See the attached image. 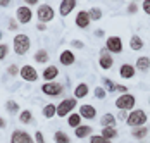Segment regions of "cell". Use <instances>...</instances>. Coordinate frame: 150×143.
<instances>
[{
  "label": "cell",
  "instance_id": "cell-43",
  "mask_svg": "<svg viewBox=\"0 0 150 143\" xmlns=\"http://www.w3.org/2000/svg\"><path fill=\"white\" fill-rule=\"evenodd\" d=\"M36 28L40 29V31H45V29H47V26L43 24V23H38V26H36Z\"/></svg>",
  "mask_w": 150,
  "mask_h": 143
},
{
  "label": "cell",
  "instance_id": "cell-44",
  "mask_svg": "<svg viewBox=\"0 0 150 143\" xmlns=\"http://www.w3.org/2000/svg\"><path fill=\"white\" fill-rule=\"evenodd\" d=\"M9 4H11V2H9V0H0V5H2V7H7V5H9Z\"/></svg>",
  "mask_w": 150,
  "mask_h": 143
},
{
  "label": "cell",
  "instance_id": "cell-24",
  "mask_svg": "<svg viewBox=\"0 0 150 143\" xmlns=\"http://www.w3.org/2000/svg\"><path fill=\"white\" fill-rule=\"evenodd\" d=\"M129 47H131V50H142V48H143V40H142L140 36L133 35L131 40H129Z\"/></svg>",
  "mask_w": 150,
  "mask_h": 143
},
{
  "label": "cell",
  "instance_id": "cell-39",
  "mask_svg": "<svg viewBox=\"0 0 150 143\" xmlns=\"http://www.w3.org/2000/svg\"><path fill=\"white\" fill-rule=\"evenodd\" d=\"M35 138H36V143H45V140H43V133H42V131H36V133H35Z\"/></svg>",
  "mask_w": 150,
  "mask_h": 143
},
{
  "label": "cell",
  "instance_id": "cell-14",
  "mask_svg": "<svg viewBox=\"0 0 150 143\" xmlns=\"http://www.w3.org/2000/svg\"><path fill=\"white\" fill-rule=\"evenodd\" d=\"M79 115L85 117V119H95L97 109H95L93 105H90V103H85V105H81V109H79Z\"/></svg>",
  "mask_w": 150,
  "mask_h": 143
},
{
  "label": "cell",
  "instance_id": "cell-32",
  "mask_svg": "<svg viewBox=\"0 0 150 143\" xmlns=\"http://www.w3.org/2000/svg\"><path fill=\"white\" fill-rule=\"evenodd\" d=\"M5 107H7V110L11 112V114H16L17 110H19V105L16 103V102H12V100H9L7 103H5Z\"/></svg>",
  "mask_w": 150,
  "mask_h": 143
},
{
  "label": "cell",
  "instance_id": "cell-31",
  "mask_svg": "<svg viewBox=\"0 0 150 143\" xmlns=\"http://www.w3.org/2000/svg\"><path fill=\"white\" fill-rule=\"evenodd\" d=\"M93 93H95V97H97L98 100H104L105 97H107V91H105L102 86H97V88L93 90Z\"/></svg>",
  "mask_w": 150,
  "mask_h": 143
},
{
  "label": "cell",
  "instance_id": "cell-7",
  "mask_svg": "<svg viewBox=\"0 0 150 143\" xmlns=\"http://www.w3.org/2000/svg\"><path fill=\"white\" fill-rule=\"evenodd\" d=\"M105 48L112 54H121L122 52V40L119 36H109L105 42Z\"/></svg>",
  "mask_w": 150,
  "mask_h": 143
},
{
  "label": "cell",
  "instance_id": "cell-34",
  "mask_svg": "<svg viewBox=\"0 0 150 143\" xmlns=\"http://www.w3.org/2000/svg\"><path fill=\"white\" fill-rule=\"evenodd\" d=\"M90 143H110V142L105 140L102 135H95V136H91L90 138Z\"/></svg>",
  "mask_w": 150,
  "mask_h": 143
},
{
  "label": "cell",
  "instance_id": "cell-38",
  "mask_svg": "<svg viewBox=\"0 0 150 143\" xmlns=\"http://www.w3.org/2000/svg\"><path fill=\"white\" fill-rule=\"evenodd\" d=\"M143 11H145V14L147 16H150V0H143Z\"/></svg>",
  "mask_w": 150,
  "mask_h": 143
},
{
  "label": "cell",
  "instance_id": "cell-2",
  "mask_svg": "<svg viewBox=\"0 0 150 143\" xmlns=\"http://www.w3.org/2000/svg\"><path fill=\"white\" fill-rule=\"evenodd\" d=\"M31 47V42L28 35H16L14 38V52L17 55H24Z\"/></svg>",
  "mask_w": 150,
  "mask_h": 143
},
{
  "label": "cell",
  "instance_id": "cell-35",
  "mask_svg": "<svg viewBox=\"0 0 150 143\" xmlns=\"http://www.w3.org/2000/svg\"><path fill=\"white\" fill-rule=\"evenodd\" d=\"M136 12H138V4L136 2H131L128 5V14H136Z\"/></svg>",
  "mask_w": 150,
  "mask_h": 143
},
{
  "label": "cell",
  "instance_id": "cell-12",
  "mask_svg": "<svg viewBox=\"0 0 150 143\" xmlns=\"http://www.w3.org/2000/svg\"><path fill=\"white\" fill-rule=\"evenodd\" d=\"M98 66L102 67V69H110L112 66H114V59L110 57L109 54H107V48H104L102 52H100V60H98Z\"/></svg>",
  "mask_w": 150,
  "mask_h": 143
},
{
  "label": "cell",
  "instance_id": "cell-3",
  "mask_svg": "<svg viewBox=\"0 0 150 143\" xmlns=\"http://www.w3.org/2000/svg\"><path fill=\"white\" fill-rule=\"evenodd\" d=\"M135 103H136V98L131 95V93H124V95L117 97L116 107H117L119 110H131V109L135 107Z\"/></svg>",
  "mask_w": 150,
  "mask_h": 143
},
{
  "label": "cell",
  "instance_id": "cell-20",
  "mask_svg": "<svg viewBox=\"0 0 150 143\" xmlns=\"http://www.w3.org/2000/svg\"><path fill=\"white\" fill-rule=\"evenodd\" d=\"M88 95V85L86 83H79L74 88V98H85Z\"/></svg>",
  "mask_w": 150,
  "mask_h": 143
},
{
  "label": "cell",
  "instance_id": "cell-16",
  "mask_svg": "<svg viewBox=\"0 0 150 143\" xmlns=\"http://www.w3.org/2000/svg\"><path fill=\"white\" fill-rule=\"evenodd\" d=\"M59 59H60V64H62V66H73L74 60H76L74 54H73L71 50H64V52L60 54Z\"/></svg>",
  "mask_w": 150,
  "mask_h": 143
},
{
  "label": "cell",
  "instance_id": "cell-46",
  "mask_svg": "<svg viewBox=\"0 0 150 143\" xmlns=\"http://www.w3.org/2000/svg\"><path fill=\"white\" fill-rule=\"evenodd\" d=\"M4 128H5V121L0 117V129H4Z\"/></svg>",
  "mask_w": 150,
  "mask_h": 143
},
{
  "label": "cell",
  "instance_id": "cell-25",
  "mask_svg": "<svg viewBox=\"0 0 150 143\" xmlns=\"http://www.w3.org/2000/svg\"><path fill=\"white\" fill-rule=\"evenodd\" d=\"M55 114H57V105H54V103H48V105H45V109H43V115H45L47 119L54 117Z\"/></svg>",
  "mask_w": 150,
  "mask_h": 143
},
{
  "label": "cell",
  "instance_id": "cell-18",
  "mask_svg": "<svg viewBox=\"0 0 150 143\" xmlns=\"http://www.w3.org/2000/svg\"><path fill=\"white\" fill-rule=\"evenodd\" d=\"M57 76H59V69L55 66H48L45 71H43V79L45 81H54Z\"/></svg>",
  "mask_w": 150,
  "mask_h": 143
},
{
  "label": "cell",
  "instance_id": "cell-10",
  "mask_svg": "<svg viewBox=\"0 0 150 143\" xmlns=\"http://www.w3.org/2000/svg\"><path fill=\"white\" fill-rule=\"evenodd\" d=\"M11 143H33V140H31V136L26 131L17 129V131L12 133V136H11Z\"/></svg>",
  "mask_w": 150,
  "mask_h": 143
},
{
  "label": "cell",
  "instance_id": "cell-4",
  "mask_svg": "<svg viewBox=\"0 0 150 143\" xmlns=\"http://www.w3.org/2000/svg\"><path fill=\"white\" fill-rule=\"evenodd\" d=\"M36 16H38V21L45 24V23H48V21H54V16H55V12H54V9H52L50 5L43 4V5H40V7H38Z\"/></svg>",
  "mask_w": 150,
  "mask_h": 143
},
{
  "label": "cell",
  "instance_id": "cell-40",
  "mask_svg": "<svg viewBox=\"0 0 150 143\" xmlns=\"http://www.w3.org/2000/svg\"><path fill=\"white\" fill-rule=\"evenodd\" d=\"M117 117H119L121 121H126V119H128V112H126V110H119Z\"/></svg>",
  "mask_w": 150,
  "mask_h": 143
},
{
  "label": "cell",
  "instance_id": "cell-5",
  "mask_svg": "<svg viewBox=\"0 0 150 143\" xmlns=\"http://www.w3.org/2000/svg\"><path fill=\"white\" fill-rule=\"evenodd\" d=\"M74 107H76V98H64L57 105V115L59 117H66Z\"/></svg>",
  "mask_w": 150,
  "mask_h": 143
},
{
  "label": "cell",
  "instance_id": "cell-47",
  "mask_svg": "<svg viewBox=\"0 0 150 143\" xmlns=\"http://www.w3.org/2000/svg\"><path fill=\"white\" fill-rule=\"evenodd\" d=\"M0 40H2V31H0Z\"/></svg>",
  "mask_w": 150,
  "mask_h": 143
},
{
  "label": "cell",
  "instance_id": "cell-37",
  "mask_svg": "<svg viewBox=\"0 0 150 143\" xmlns=\"http://www.w3.org/2000/svg\"><path fill=\"white\" fill-rule=\"evenodd\" d=\"M7 52H9L7 45H0V60H2V59H5V55H7Z\"/></svg>",
  "mask_w": 150,
  "mask_h": 143
},
{
  "label": "cell",
  "instance_id": "cell-11",
  "mask_svg": "<svg viewBox=\"0 0 150 143\" xmlns=\"http://www.w3.org/2000/svg\"><path fill=\"white\" fill-rule=\"evenodd\" d=\"M90 14H88V11H79L78 16H76V26L81 29H86L88 28V24H90Z\"/></svg>",
  "mask_w": 150,
  "mask_h": 143
},
{
  "label": "cell",
  "instance_id": "cell-41",
  "mask_svg": "<svg viewBox=\"0 0 150 143\" xmlns=\"http://www.w3.org/2000/svg\"><path fill=\"white\" fill-rule=\"evenodd\" d=\"M73 45H74L76 48H83V47H85L83 42H79V40H73Z\"/></svg>",
  "mask_w": 150,
  "mask_h": 143
},
{
  "label": "cell",
  "instance_id": "cell-17",
  "mask_svg": "<svg viewBox=\"0 0 150 143\" xmlns=\"http://www.w3.org/2000/svg\"><path fill=\"white\" fill-rule=\"evenodd\" d=\"M135 69H138V71H142V72H147V71L150 69V57H145V55H142V57L136 60Z\"/></svg>",
  "mask_w": 150,
  "mask_h": 143
},
{
  "label": "cell",
  "instance_id": "cell-45",
  "mask_svg": "<svg viewBox=\"0 0 150 143\" xmlns=\"http://www.w3.org/2000/svg\"><path fill=\"white\" fill-rule=\"evenodd\" d=\"M95 36H104V31H102V29H97V31H95Z\"/></svg>",
  "mask_w": 150,
  "mask_h": 143
},
{
  "label": "cell",
  "instance_id": "cell-36",
  "mask_svg": "<svg viewBox=\"0 0 150 143\" xmlns=\"http://www.w3.org/2000/svg\"><path fill=\"white\" fill-rule=\"evenodd\" d=\"M7 71H9V74H11V76H16V74L21 71V69H19V67H17L16 64H11V66L7 67Z\"/></svg>",
  "mask_w": 150,
  "mask_h": 143
},
{
  "label": "cell",
  "instance_id": "cell-23",
  "mask_svg": "<svg viewBox=\"0 0 150 143\" xmlns=\"http://www.w3.org/2000/svg\"><path fill=\"white\" fill-rule=\"evenodd\" d=\"M54 142L55 143H71V138L64 131H55L54 133Z\"/></svg>",
  "mask_w": 150,
  "mask_h": 143
},
{
  "label": "cell",
  "instance_id": "cell-48",
  "mask_svg": "<svg viewBox=\"0 0 150 143\" xmlns=\"http://www.w3.org/2000/svg\"><path fill=\"white\" fill-rule=\"evenodd\" d=\"M149 103H150V98H149Z\"/></svg>",
  "mask_w": 150,
  "mask_h": 143
},
{
  "label": "cell",
  "instance_id": "cell-22",
  "mask_svg": "<svg viewBox=\"0 0 150 143\" xmlns=\"http://www.w3.org/2000/svg\"><path fill=\"white\" fill-rule=\"evenodd\" d=\"M74 135H76V138H86V136L91 135V128L90 126H78L74 129Z\"/></svg>",
  "mask_w": 150,
  "mask_h": 143
},
{
  "label": "cell",
  "instance_id": "cell-21",
  "mask_svg": "<svg viewBox=\"0 0 150 143\" xmlns=\"http://www.w3.org/2000/svg\"><path fill=\"white\" fill-rule=\"evenodd\" d=\"M131 135H133V138H136V140H142V138H145V136L149 135V128H147V126L131 128Z\"/></svg>",
  "mask_w": 150,
  "mask_h": 143
},
{
  "label": "cell",
  "instance_id": "cell-27",
  "mask_svg": "<svg viewBox=\"0 0 150 143\" xmlns=\"http://www.w3.org/2000/svg\"><path fill=\"white\" fill-rule=\"evenodd\" d=\"M67 124L71 126V128H78V126H81V115L79 114H71L69 115V119H67Z\"/></svg>",
  "mask_w": 150,
  "mask_h": 143
},
{
  "label": "cell",
  "instance_id": "cell-8",
  "mask_svg": "<svg viewBox=\"0 0 150 143\" xmlns=\"http://www.w3.org/2000/svg\"><path fill=\"white\" fill-rule=\"evenodd\" d=\"M16 16H17V21L19 23H23V24H28L31 21V17H33V12H31L30 7H26V5H21L17 11H16Z\"/></svg>",
  "mask_w": 150,
  "mask_h": 143
},
{
  "label": "cell",
  "instance_id": "cell-9",
  "mask_svg": "<svg viewBox=\"0 0 150 143\" xmlns=\"http://www.w3.org/2000/svg\"><path fill=\"white\" fill-rule=\"evenodd\" d=\"M19 74H21V78L24 81H36L38 79V72H36V69L33 66H23Z\"/></svg>",
  "mask_w": 150,
  "mask_h": 143
},
{
  "label": "cell",
  "instance_id": "cell-33",
  "mask_svg": "<svg viewBox=\"0 0 150 143\" xmlns=\"http://www.w3.org/2000/svg\"><path fill=\"white\" fill-rule=\"evenodd\" d=\"M19 119H21V122L28 124V122L31 121V112H30V110H24V112H21V115H19Z\"/></svg>",
  "mask_w": 150,
  "mask_h": 143
},
{
  "label": "cell",
  "instance_id": "cell-19",
  "mask_svg": "<svg viewBox=\"0 0 150 143\" xmlns=\"http://www.w3.org/2000/svg\"><path fill=\"white\" fill-rule=\"evenodd\" d=\"M100 124H102V128H114V124H116V117L112 114H104L100 117Z\"/></svg>",
  "mask_w": 150,
  "mask_h": 143
},
{
  "label": "cell",
  "instance_id": "cell-26",
  "mask_svg": "<svg viewBox=\"0 0 150 143\" xmlns=\"http://www.w3.org/2000/svg\"><path fill=\"white\" fill-rule=\"evenodd\" d=\"M102 136H104L105 140H112V138H116L117 136V131H116V128H102Z\"/></svg>",
  "mask_w": 150,
  "mask_h": 143
},
{
  "label": "cell",
  "instance_id": "cell-42",
  "mask_svg": "<svg viewBox=\"0 0 150 143\" xmlns=\"http://www.w3.org/2000/svg\"><path fill=\"white\" fill-rule=\"evenodd\" d=\"M9 29H11V31H16V29H17V23H16V21H11V23H9Z\"/></svg>",
  "mask_w": 150,
  "mask_h": 143
},
{
  "label": "cell",
  "instance_id": "cell-29",
  "mask_svg": "<svg viewBox=\"0 0 150 143\" xmlns=\"http://www.w3.org/2000/svg\"><path fill=\"white\" fill-rule=\"evenodd\" d=\"M88 14H90L91 21H98V19H102V9L100 7H91L88 11Z\"/></svg>",
  "mask_w": 150,
  "mask_h": 143
},
{
  "label": "cell",
  "instance_id": "cell-1",
  "mask_svg": "<svg viewBox=\"0 0 150 143\" xmlns=\"http://www.w3.org/2000/svg\"><path fill=\"white\" fill-rule=\"evenodd\" d=\"M126 122H128L129 128H140V126H145V122H147V114H145L142 109L131 110V112L128 114Z\"/></svg>",
  "mask_w": 150,
  "mask_h": 143
},
{
  "label": "cell",
  "instance_id": "cell-13",
  "mask_svg": "<svg viewBox=\"0 0 150 143\" xmlns=\"http://www.w3.org/2000/svg\"><path fill=\"white\" fill-rule=\"evenodd\" d=\"M76 7V0H62L60 2V7H59V12L60 16H69L73 12V9Z\"/></svg>",
  "mask_w": 150,
  "mask_h": 143
},
{
  "label": "cell",
  "instance_id": "cell-30",
  "mask_svg": "<svg viewBox=\"0 0 150 143\" xmlns=\"http://www.w3.org/2000/svg\"><path fill=\"white\" fill-rule=\"evenodd\" d=\"M104 90L105 91H109V93H112V91H117V85L112 81V79H104Z\"/></svg>",
  "mask_w": 150,
  "mask_h": 143
},
{
  "label": "cell",
  "instance_id": "cell-6",
  "mask_svg": "<svg viewBox=\"0 0 150 143\" xmlns=\"http://www.w3.org/2000/svg\"><path fill=\"white\" fill-rule=\"evenodd\" d=\"M42 91L45 95H48V97H59L64 91V86L60 85V83H45V85L42 86Z\"/></svg>",
  "mask_w": 150,
  "mask_h": 143
},
{
  "label": "cell",
  "instance_id": "cell-28",
  "mask_svg": "<svg viewBox=\"0 0 150 143\" xmlns=\"http://www.w3.org/2000/svg\"><path fill=\"white\" fill-rule=\"evenodd\" d=\"M35 60L36 62H40V64H45V62H48V52L47 50H38L36 54H35Z\"/></svg>",
  "mask_w": 150,
  "mask_h": 143
},
{
  "label": "cell",
  "instance_id": "cell-15",
  "mask_svg": "<svg viewBox=\"0 0 150 143\" xmlns=\"http://www.w3.org/2000/svg\"><path fill=\"white\" fill-rule=\"evenodd\" d=\"M135 74H136L135 66H131V64H122V66H121V69H119V76L121 78H124V79H131Z\"/></svg>",
  "mask_w": 150,
  "mask_h": 143
}]
</instances>
